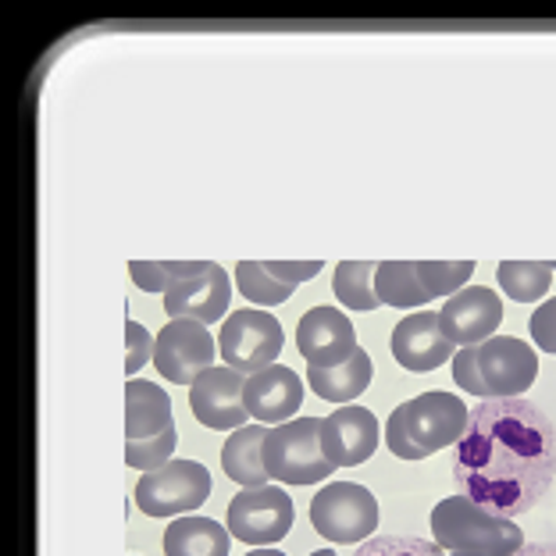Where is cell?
<instances>
[{"mask_svg":"<svg viewBox=\"0 0 556 556\" xmlns=\"http://www.w3.org/2000/svg\"><path fill=\"white\" fill-rule=\"evenodd\" d=\"M311 556H339V553H332V549H318V553H311Z\"/></svg>","mask_w":556,"mask_h":556,"instance_id":"cell-36","label":"cell"},{"mask_svg":"<svg viewBox=\"0 0 556 556\" xmlns=\"http://www.w3.org/2000/svg\"><path fill=\"white\" fill-rule=\"evenodd\" d=\"M417 278H421L425 293L439 300V296H457L460 289L471 282L475 275V261H414Z\"/></svg>","mask_w":556,"mask_h":556,"instance_id":"cell-26","label":"cell"},{"mask_svg":"<svg viewBox=\"0 0 556 556\" xmlns=\"http://www.w3.org/2000/svg\"><path fill=\"white\" fill-rule=\"evenodd\" d=\"M321 450L336 467H357L378 450V421L368 407H339L321 417Z\"/></svg>","mask_w":556,"mask_h":556,"instance_id":"cell-16","label":"cell"},{"mask_svg":"<svg viewBox=\"0 0 556 556\" xmlns=\"http://www.w3.org/2000/svg\"><path fill=\"white\" fill-rule=\"evenodd\" d=\"M264 268H268V275L278 278V282L296 289L300 282H311V278L318 275L325 264L321 261H303V264H296V261H264Z\"/></svg>","mask_w":556,"mask_h":556,"instance_id":"cell-32","label":"cell"},{"mask_svg":"<svg viewBox=\"0 0 556 556\" xmlns=\"http://www.w3.org/2000/svg\"><path fill=\"white\" fill-rule=\"evenodd\" d=\"M532 339H535V346L542 353H556V296L546 300L542 307L532 314Z\"/></svg>","mask_w":556,"mask_h":556,"instance_id":"cell-33","label":"cell"},{"mask_svg":"<svg viewBox=\"0 0 556 556\" xmlns=\"http://www.w3.org/2000/svg\"><path fill=\"white\" fill-rule=\"evenodd\" d=\"M514 556H556V542H525Z\"/></svg>","mask_w":556,"mask_h":556,"instance_id":"cell-34","label":"cell"},{"mask_svg":"<svg viewBox=\"0 0 556 556\" xmlns=\"http://www.w3.org/2000/svg\"><path fill=\"white\" fill-rule=\"evenodd\" d=\"M296 350L307 361V368H339L357 350V332L343 311L311 307L296 328Z\"/></svg>","mask_w":556,"mask_h":556,"instance_id":"cell-12","label":"cell"},{"mask_svg":"<svg viewBox=\"0 0 556 556\" xmlns=\"http://www.w3.org/2000/svg\"><path fill=\"white\" fill-rule=\"evenodd\" d=\"M453 378H457V386L464 389V393L489 400L482 368H478V346H460L457 353H453Z\"/></svg>","mask_w":556,"mask_h":556,"instance_id":"cell-30","label":"cell"},{"mask_svg":"<svg viewBox=\"0 0 556 556\" xmlns=\"http://www.w3.org/2000/svg\"><path fill=\"white\" fill-rule=\"evenodd\" d=\"M471 410L453 393H421L389 414L386 446L400 460H425L442 446H457Z\"/></svg>","mask_w":556,"mask_h":556,"instance_id":"cell-2","label":"cell"},{"mask_svg":"<svg viewBox=\"0 0 556 556\" xmlns=\"http://www.w3.org/2000/svg\"><path fill=\"white\" fill-rule=\"evenodd\" d=\"M229 275H225L218 264H207L204 271L186 278V282L172 286L164 293V314L172 321H200V325H214L218 318H225L229 311Z\"/></svg>","mask_w":556,"mask_h":556,"instance_id":"cell-14","label":"cell"},{"mask_svg":"<svg viewBox=\"0 0 556 556\" xmlns=\"http://www.w3.org/2000/svg\"><path fill=\"white\" fill-rule=\"evenodd\" d=\"M264 467L282 485H314L336 471L321 450V417H293L275 425L264 442Z\"/></svg>","mask_w":556,"mask_h":556,"instance_id":"cell-4","label":"cell"},{"mask_svg":"<svg viewBox=\"0 0 556 556\" xmlns=\"http://www.w3.org/2000/svg\"><path fill=\"white\" fill-rule=\"evenodd\" d=\"M293 528V500L286 489H243L229 503V532L247 546H275Z\"/></svg>","mask_w":556,"mask_h":556,"instance_id":"cell-8","label":"cell"},{"mask_svg":"<svg viewBox=\"0 0 556 556\" xmlns=\"http://www.w3.org/2000/svg\"><path fill=\"white\" fill-rule=\"evenodd\" d=\"M371 375H375L371 357L357 346L353 357L346 364H339V368H307L303 382L311 386L314 396H321L328 403H350L371 386Z\"/></svg>","mask_w":556,"mask_h":556,"instance_id":"cell-20","label":"cell"},{"mask_svg":"<svg viewBox=\"0 0 556 556\" xmlns=\"http://www.w3.org/2000/svg\"><path fill=\"white\" fill-rule=\"evenodd\" d=\"M207 264L211 261H129V278L143 293H168L172 286L200 275Z\"/></svg>","mask_w":556,"mask_h":556,"instance_id":"cell-25","label":"cell"},{"mask_svg":"<svg viewBox=\"0 0 556 556\" xmlns=\"http://www.w3.org/2000/svg\"><path fill=\"white\" fill-rule=\"evenodd\" d=\"M556 478V428L535 403L482 400L453 450L460 496L500 517H521Z\"/></svg>","mask_w":556,"mask_h":556,"instance_id":"cell-1","label":"cell"},{"mask_svg":"<svg viewBox=\"0 0 556 556\" xmlns=\"http://www.w3.org/2000/svg\"><path fill=\"white\" fill-rule=\"evenodd\" d=\"M478 368H482L489 400H514L528 393L539 378V357L525 339L492 336L478 346Z\"/></svg>","mask_w":556,"mask_h":556,"instance_id":"cell-10","label":"cell"},{"mask_svg":"<svg viewBox=\"0 0 556 556\" xmlns=\"http://www.w3.org/2000/svg\"><path fill=\"white\" fill-rule=\"evenodd\" d=\"M549 268H553V271H556V261H549Z\"/></svg>","mask_w":556,"mask_h":556,"instance_id":"cell-38","label":"cell"},{"mask_svg":"<svg viewBox=\"0 0 556 556\" xmlns=\"http://www.w3.org/2000/svg\"><path fill=\"white\" fill-rule=\"evenodd\" d=\"M439 325L453 346H482L503 325V300L485 286L460 289L439 311Z\"/></svg>","mask_w":556,"mask_h":556,"instance_id":"cell-11","label":"cell"},{"mask_svg":"<svg viewBox=\"0 0 556 556\" xmlns=\"http://www.w3.org/2000/svg\"><path fill=\"white\" fill-rule=\"evenodd\" d=\"M303 386L307 382H300V375L293 368L271 364V368L247 378V389H243L247 414L257 417L261 425L293 421V414H300V403H303Z\"/></svg>","mask_w":556,"mask_h":556,"instance_id":"cell-17","label":"cell"},{"mask_svg":"<svg viewBox=\"0 0 556 556\" xmlns=\"http://www.w3.org/2000/svg\"><path fill=\"white\" fill-rule=\"evenodd\" d=\"M353 556H450L439 542L417 539V535H375L361 542Z\"/></svg>","mask_w":556,"mask_h":556,"instance_id":"cell-28","label":"cell"},{"mask_svg":"<svg viewBox=\"0 0 556 556\" xmlns=\"http://www.w3.org/2000/svg\"><path fill=\"white\" fill-rule=\"evenodd\" d=\"M375 271H378V264L371 261H343L332 275L336 300H343L350 311L382 307V300L375 293Z\"/></svg>","mask_w":556,"mask_h":556,"instance_id":"cell-24","label":"cell"},{"mask_svg":"<svg viewBox=\"0 0 556 556\" xmlns=\"http://www.w3.org/2000/svg\"><path fill=\"white\" fill-rule=\"evenodd\" d=\"M375 293L389 307H421L432 296L425 293L414 261H382L375 271Z\"/></svg>","mask_w":556,"mask_h":556,"instance_id":"cell-22","label":"cell"},{"mask_svg":"<svg viewBox=\"0 0 556 556\" xmlns=\"http://www.w3.org/2000/svg\"><path fill=\"white\" fill-rule=\"evenodd\" d=\"M247 556H286V553H278V549H254V553H247Z\"/></svg>","mask_w":556,"mask_h":556,"instance_id":"cell-35","label":"cell"},{"mask_svg":"<svg viewBox=\"0 0 556 556\" xmlns=\"http://www.w3.org/2000/svg\"><path fill=\"white\" fill-rule=\"evenodd\" d=\"M247 378L232 368H207L204 375L189 386V407H193L197 421L214 432L225 428H243L247 421V403H243Z\"/></svg>","mask_w":556,"mask_h":556,"instance_id":"cell-13","label":"cell"},{"mask_svg":"<svg viewBox=\"0 0 556 556\" xmlns=\"http://www.w3.org/2000/svg\"><path fill=\"white\" fill-rule=\"evenodd\" d=\"M450 556H475V553H450Z\"/></svg>","mask_w":556,"mask_h":556,"instance_id":"cell-37","label":"cell"},{"mask_svg":"<svg viewBox=\"0 0 556 556\" xmlns=\"http://www.w3.org/2000/svg\"><path fill=\"white\" fill-rule=\"evenodd\" d=\"M172 428V396L157 382L132 378L125 386V439H154Z\"/></svg>","mask_w":556,"mask_h":556,"instance_id":"cell-18","label":"cell"},{"mask_svg":"<svg viewBox=\"0 0 556 556\" xmlns=\"http://www.w3.org/2000/svg\"><path fill=\"white\" fill-rule=\"evenodd\" d=\"M154 343H157V339L150 336L139 321L125 325V346H129V357H125V371H129V375L143 371L147 364L154 361Z\"/></svg>","mask_w":556,"mask_h":556,"instance_id":"cell-31","label":"cell"},{"mask_svg":"<svg viewBox=\"0 0 556 556\" xmlns=\"http://www.w3.org/2000/svg\"><path fill=\"white\" fill-rule=\"evenodd\" d=\"M154 364L172 386H193L214 368V336L200 321H168L157 332Z\"/></svg>","mask_w":556,"mask_h":556,"instance_id":"cell-9","label":"cell"},{"mask_svg":"<svg viewBox=\"0 0 556 556\" xmlns=\"http://www.w3.org/2000/svg\"><path fill=\"white\" fill-rule=\"evenodd\" d=\"M236 286H239V293H243V300H254L257 307H275V303H286L289 296H293V286L271 278L261 261H239L236 264Z\"/></svg>","mask_w":556,"mask_h":556,"instance_id":"cell-27","label":"cell"},{"mask_svg":"<svg viewBox=\"0 0 556 556\" xmlns=\"http://www.w3.org/2000/svg\"><path fill=\"white\" fill-rule=\"evenodd\" d=\"M211 500V471L197 460H168L136 485V507L147 517H179Z\"/></svg>","mask_w":556,"mask_h":556,"instance_id":"cell-6","label":"cell"},{"mask_svg":"<svg viewBox=\"0 0 556 556\" xmlns=\"http://www.w3.org/2000/svg\"><path fill=\"white\" fill-rule=\"evenodd\" d=\"M271 428L264 425H243L229 435L222 446V467L236 485L243 489H264L271 482L268 467H264V442H268Z\"/></svg>","mask_w":556,"mask_h":556,"instance_id":"cell-19","label":"cell"},{"mask_svg":"<svg viewBox=\"0 0 556 556\" xmlns=\"http://www.w3.org/2000/svg\"><path fill=\"white\" fill-rule=\"evenodd\" d=\"M453 343L446 339L439 325V314L432 311H417L407 314L396 328H393V357L400 368H407L414 375L421 371H435L446 361H453Z\"/></svg>","mask_w":556,"mask_h":556,"instance_id":"cell-15","label":"cell"},{"mask_svg":"<svg viewBox=\"0 0 556 556\" xmlns=\"http://www.w3.org/2000/svg\"><path fill=\"white\" fill-rule=\"evenodd\" d=\"M282 321L271 318L268 311H236L225 318L218 332V357L225 361V368L250 378L271 368L282 353Z\"/></svg>","mask_w":556,"mask_h":556,"instance_id":"cell-7","label":"cell"},{"mask_svg":"<svg viewBox=\"0 0 556 556\" xmlns=\"http://www.w3.org/2000/svg\"><path fill=\"white\" fill-rule=\"evenodd\" d=\"M500 289L517 303H535L549 293L553 268L549 261H500L496 264Z\"/></svg>","mask_w":556,"mask_h":556,"instance_id":"cell-23","label":"cell"},{"mask_svg":"<svg viewBox=\"0 0 556 556\" xmlns=\"http://www.w3.org/2000/svg\"><path fill=\"white\" fill-rule=\"evenodd\" d=\"M435 542L446 553H475V556H514L525 546V535L510 517H500L478 507L467 496L439 500L432 510Z\"/></svg>","mask_w":556,"mask_h":556,"instance_id":"cell-3","label":"cell"},{"mask_svg":"<svg viewBox=\"0 0 556 556\" xmlns=\"http://www.w3.org/2000/svg\"><path fill=\"white\" fill-rule=\"evenodd\" d=\"M175 425L168 428V432H161L154 439H139V442H125V460H129V467H136V471H157V467H164L172 460L175 453Z\"/></svg>","mask_w":556,"mask_h":556,"instance_id":"cell-29","label":"cell"},{"mask_svg":"<svg viewBox=\"0 0 556 556\" xmlns=\"http://www.w3.org/2000/svg\"><path fill=\"white\" fill-rule=\"evenodd\" d=\"M164 556H229V532L214 517H179L164 528Z\"/></svg>","mask_w":556,"mask_h":556,"instance_id":"cell-21","label":"cell"},{"mask_svg":"<svg viewBox=\"0 0 556 556\" xmlns=\"http://www.w3.org/2000/svg\"><path fill=\"white\" fill-rule=\"evenodd\" d=\"M311 525L328 542L357 546V542H368L378 528V503L371 489L357 482H328L311 500Z\"/></svg>","mask_w":556,"mask_h":556,"instance_id":"cell-5","label":"cell"}]
</instances>
